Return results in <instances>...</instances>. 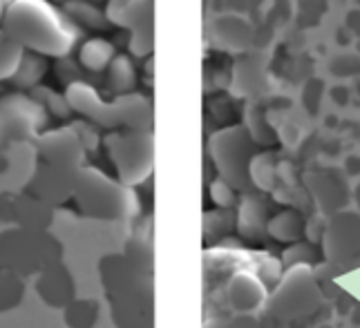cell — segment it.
<instances>
[{
    "label": "cell",
    "mask_w": 360,
    "mask_h": 328,
    "mask_svg": "<svg viewBox=\"0 0 360 328\" xmlns=\"http://www.w3.org/2000/svg\"><path fill=\"white\" fill-rule=\"evenodd\" d=\"M3 29L41 56H68L81 39L77 22L47 0H14L5 9Z\"/></svg>",
    "instance_id": "cell-1"
},
{
    "label": "cell",
    "mask_w": 360,
    "mask_h": 328,
    "mask_svg": "<svg viewBox=\"0 0 360 328\" xmlns=\"http://www.w3.org/2000/svg\"><path fill=\"white\" fill-rule=\"evenodd\" d=\"M65 96L72 110L81 112V114L105 125V128L130 125L132 130H143L153 119L150 100L132 92L119 94L112 103H105L92 85H88L85 81H77L65 87Z\"/></svg>",
    "instance_id": "cell-2"
},
{
    "label": "cell",
    "mask_w": 360,
    "mask_h": 328,
    "mask_svg": "<svg viewBox=\"0 0 360 328\" xmlns=\"http://www.w3.org/2000/svg\"><path fill=\"white\" fill-rule=\"evenodd\" d=\"M110 25L130 29V52L146 56L153 49V3L150 0H108Z\"/></svg>",
    "instance_id": "cell-3"
},
{
    "label": "cell",
    "mask_w": 360,
    "mask_h": 328,
    "mask_svg": "<svg viewBox=\"0 0 360 328\" xmlns=\"http://www.w3.org/2000/svg\"><path fill=\"white\" fill-rule=\"evenodd\" d=\"M63 11L68 14L70 20H74L77 25H83L88 29H108L110 27V20L105 16L103 9H98L94 5V0H68L63 3Z\"/></svg>",
    "instance_id": "cell-4"
},
{
    "label": "cell",
    "mask_w": 360,
    "mask_h": 328,
    "mask_svg": "<svg viewBox=\"0 0 360 328\" xmlns=\"http://www.w3.org/2000/svg\"><path fill=\"white\" fill-rule=\"evenodd\" d=\"M115 56L117 52L112 43H108L103 39H90L79 49V63L88 72H105Z\"/></svg>",
    "instance_id": "cell-5"
},
{
    "label": "cell",
    "mask_w": 360,
    "mask_h": 328,
    "mask_svg": "<svg viewBox=\"0 0 360 328\" xmlns=\"http://www.w3.org/2000/svg\"><path fill=\"white\" fill-rule=\"evenodd\" d=\"M136 85V72L128 56H115L112 63L108 65V87L117 96L130 94Z\"/></svg>",
    "instance_id": "cell-6"
},
{
    "label": "cell",
    "mask_w": 360,
    "mask_h": 328,
    "mask_svg": "<svg viewBox=\"0 0 360 328\" xmlns=\"http://www.w3.org/2000/svg\"><path fill=\"white\" fill-rule=\"evenodd\" d=\"M22 56L25 47L0 27V81L14 79L18 65L22 63Z\"/></svg>",
    "instance_id": "cell-7"
},
{
    "label": "cell",
    "mask_w": 360,
    "mask_h": 328,
    "mask_svg": "<svg viewBox=\"0 0 360 328\" xmlns=\"http://www.w3.org/2000/svg\"><path fill=\"white\" fill-rule=\"evenodd\" d=\"M43 74H45V60L41 54H36V52H25L22 56V63L18 65L16 74H14V81L20 90H32V87H36L41 83L43 79Z\"/></svg>",
    "instance_id": "cell-8"
},
{
    "label": "cell",
    "mask_w": 360,
    "mask_h": 328,
    "mask_svg": "<svg viewBox=\"0 0 360 328\" xmlns=\"http://www.w3.org/2000/svg\"><path fill=\"white\" fill-rule=\"evenodd\" d=\"M32 96L39 100L45 110H52L56 117H70L72 114V105H70L65 94H56V92L49 90V87L36 85V87H32Z\"/></svg>",
    "instance_id": "cell-9"
},
{
    "label": "cell",
    "mask_w": 360,
    "mask_h": 328,
    "mask_svg": "<svg viewBox=\"0 0 360 328\" xmlns=\"http://www.w3.org/2000/svg\"><path fill=\"white\" fill-rule=\"evenodd\" d=\"M56 74H58V79L63 81V85L68 87L72 83L81 81V63L74 60L70 54L68 56H60L56 60Z\"/></svg>",
    "instance_id": "cell-10"
},
{
    "label": "cell",
    "mask_w": 360,
    "mask_h": 328,
    "mask_svg": "<svg viewBox=\"0 0 360 328\" xmlns=\"http://www.w3.org/2000/svg\"><path fill=\"white\" fill-rule=\"evenodd\" d=\"M5 9H7V5H5V0H0V27H3V18H5Z\"/></svg>",
    "instance_id": "cell-11"
},
{
    "label": "cell",
    "mask_w": 360,
    "mask_h": 328,
    "mask_svg": "<svg viewBox=\"0 0 360 328\" xmlns=\"http://www.w3.org/2000/svg\"><path fill=\"white\" fill-rule=\"evenodd\" d=\"M56 3H68V0H56Z\"/></svg>",
    "instance_id": "cell-12"
},
{
    "label": "cell",
    "mask_w": 360,
    "mask_h": 328,
    "mask_svg": "<svg viewBox=\"0 0 360 328\" xmlns=\"http://www.w3.org/2000/svg\"><path fill=\"white\" fill-rule=\"evenodd\" d=\"M94 3H103V0H94Z\"/></svg>",
    "instance_id": "cell-13"
}]
</instances>
